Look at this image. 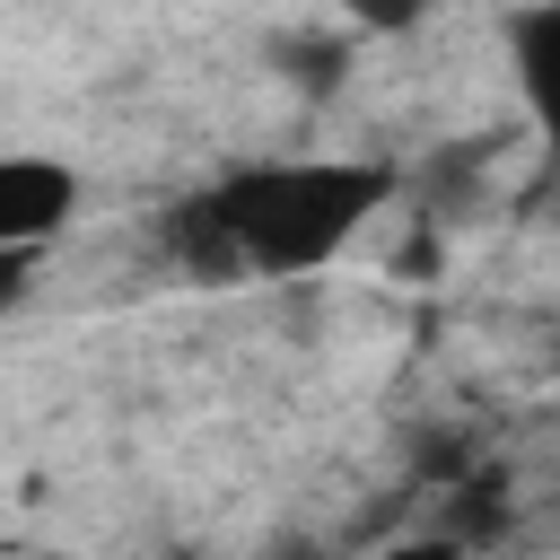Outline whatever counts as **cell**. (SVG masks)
<instances>
[{
  "instance_id": "30bf717a",
  "label": "cell",
  "mask_w": 560,
  "mask_h": 560,
  "mask_svg": "<svg viewBox=\"0 0 560 560\" xmlns=\"http://www.w3.org/2000/svg\"><path fill=\"white\" fill-rule=\"evenodd\" d=\"M385 560H464V542H455V534H411V542H394Z\"/></svg>"
},
{
  "instance_id": "52a82bcc",
  "label": "cell",
  "mask_w": 560,
  "mask_h": 560,
  "mask_svg": "<svg viewBox=\"0 0 560 560\" xmlns=\"http://www.w3.org/2000/svg\"><path fill=\"white\" fill-rule=\"evenodd\" d=\"M499 525H508V481H499V472H472V481L455 490V542L499 534Z\"/></svg>"
},
{
  "instance_id": "277c9868",
  "label": "cell",
  "mask_w": 560,
  "mask_h": 560,
  "mask_svg": "<svg viewBox=\"0 0 560 560\" xmlns=\"http://www.w3.org/2000/svg\"><path fill=\"white\" fill-rule=\"evenodd\" d=\"M166 254H175L192 280H245V245H236L219 192H192V201L166 210Z\"/></svg>"
},
{
  "instance_id": "5b68a950",
  "label": "cell",
  "mask_w": 560,
  "mask_h": 560,
  "mask_svg": "<svg viewBox=\"0 0 560 560\" xmlns=\"http://www.w3.org/2000/svg\"><path fill=\"white\" fill-rule=\"evenodd\" d=\"M472 166H481V149H446V158L420 166V201H429V219H464V210H472Z\"/></svg>"
},
{
  "instance_id": "7a4b0ae2",
  "label": "cell",
  "mask_w": 560,
  "mask_h": 560,
  "mask_svg": "<svg viewBox=\"0 0 560 560\" xmlns=\"http://www.w3.org/2000/svg\"><path fill=\"white\" fill-rule=\"evenodd\" d=\"M79 210V175L52 158H0V245H44Z\"/></svg>"
},
{
  "instance_id": "3957f363",
  "label": "cell",
  "mask_w": 560,
  "mask_h": 560,
  "mask_svg": "<svg viewBox=\"0 0 560 560\" xmlns=\"http://www.w3.org/2000/svg\"><path fill=\"white\" fill-rule=\"evenodd\" d=\"M508 52H516V88H525V105H534L542 140L560 149V0H534V9H516V26H508Z\"/></svg>"
},
{
  "instance_id": "9c48e42d",
  "label": "cell",
  "mask_w": 560,
  "mask_h": 560,
  "mask_svg": "<svg viewBox=\"0 0 560 560\" xmlns=\"http://www.w3.org/2000/svg\"><path fill=\"white\" fill-rule=\"evenodd\" d=\"M35 289V245H0V315Z\"/></svg>"
},
{
  "instance_id": "ba28073f",
  "label": "cell",
  "mask_w": 560,
  "mask_h": 560,
  "mask_svg": "<svg viewBox=\"0 0 560 560\" xmlns=\"http://www.w3.org/2000/svg\"><path fill=\"white\" fill-rule=\"evenodd\" d=\"M350 18L394 35V26H420V18H429V0H350Z\"/></svg>"
},
{
  "instance_id": "6da1fadb",
  "label": "cell",
  "mask_w": 560,
  "mask_h": 560,
  "mask_svg": "<svg viewBox=\"0 0 560 560\" xmlns=\"http://www.w3.org/2000/svg\"><path fill=\"white\" fill-rule=\"evenodd\" d=\"M236 245H245V271H271V280H298L315 262H332L385 201H394V166L376 158H306V166H245L228 184H210Z\"/></svg>"
},
{
  "instance_id": "8992f818",
  "label": "cell",
  "mask_w": 560,
  "mask_h": 560,
  "mask_svg": "<svg viewBox=\"0 0 560 560\" xmlns=\"http://www.w3.org/2000/svg\"><path fill=\"white\" fill-rule=\"evenodd\" d=\"M271 61H280L306 96H332V79H341V44H324V35H280Z\"/></svg>"
}]
</instances>
